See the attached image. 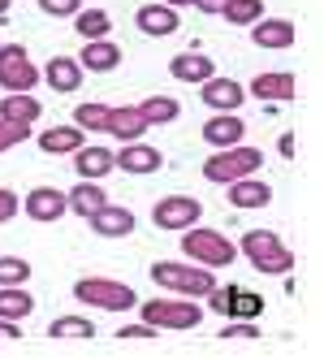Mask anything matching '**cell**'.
I'll use <instances>...</instances> for the list:
<instances>
[{"instance_id": "37", "label": "cell", "mask_w": 324, "mask_h": 359, "mask_svg": "<svg viewBox=\"0 0 324 359\" xmlns=\"http://www.w3.org/2000/svg\"><path fill=\"white\" fill-rule=\"evenodd\" d=\"M156 333H160L156 325H147V320H139V325H121V329H117V338L126 342V338H156Z\"/></svg>"}, {"instance_id": "34", "label": "cell", "mask_w": 324, "mask_h": 359, "mask_svg": "<svg viewBox=\"0 0 324 359\" xmlns=\"http://www.w3.org/2000/svg\"><path fill=\"white\" fill-rule=\"evenodd\" d=\"M39 5V13H48V18H73L83 9V0H35Z\"/></svg>"}, {"instance_id": "13", "label": "cell", "mask_w": 324, "mask_h": 359, "mask_svg": "<svg viewBox=\"0 0 324 359\" xmlns=\"http://www.w3.org/2000/svg\"><path fill=\"white\" fill-rule=\"evenodd\" d=\"M113 165L143 177V173H156L164 165V156H160V147L143 143V139H130V143H121V151H113Z\"/></svg>"}, {"instance_id": "17", "label": "cell", "mask_w": 324, "mask_h": 359, "mask_svg": "<svg viewBox=\"0 0 324 359\" xmlns=\"http://www.w3.org/2000/svg\"><path fill=\"white\" fill-rule=\"evenodd\" d=\"M39 79L52 87L57 95H69V91H78V87H83V65L73 61V57H52V61L39 69Z\"/></svg>"}, {"instance_id": "28", "label": "cell", "mask_w": 324, "mask_h": 359, "mask_svg": "<svg viewBox=\"0 0 324 359\" xmlns=\"http://www.w3.org/2000/svg\"><path fill=\"white\" fill-rule=\"evenodd\" d=\"M139 113L147 117V126H173L178 113H182V104L173 95H147L143 104H139Z\"/></svg>"}, {"instance_id": "22", "label": "cell", "mask_w": 324, "mask_h": 359, "mask_svg": "<svg viewBox=\"0 0 324 359\" xmlns=\"http://www.w3.org/2000/svg\"><path fill=\"white\" fill-rule=\"evenodd\" d=\"M152 126H147V117L139 113V104H121V109H108V135L130 143V139H143Z\"/></svg>"}, {"instance_id": "42", "label": "cell", "mask_w": 324, "mask_h": 359, "mask_svg": "<svg viewBox=\"0 0 324 359\" xmlns=\"http://www.w3.org/2000/svg\"><path fill=\"white\" fill-rule=\"evenodd\" d=\"M9 5H13V0H0V18H5V13H9Z\"/></svg>"}, {"instance_id": "24", "label": "cell", "mask_w": 324, "mask_h": 359, "mask_svg": "<svg viewBox=\"0 0 324 359\" xmlns=\"http://www.w3.org/2000/svg\"><path fill=\"white\" fill-rule=\"evenodd\" d=\"M65 199H69V212L87 221V217H91L95 208H104V203H108V191L99 187V182H91V177H83V182L73 187V191H69Z\"/></svg>"}, {"instance_id": "1", "label": "cell", "mask_w": 324, "mask_h": 359, "mask_svg": "<svg viewBox=\"0 0 324 359\" xmlns=\"http://www.w3.org/2000/svg\"><path fill=\"white\" fill-rule=\"evenodd\" d=\"M238 255H246V264L264 277L294 273V251L281 243V234H272V229H246L242 243H238Z\"/></svg>"}, {"instance_id": "35", "label": "cell", "mask_w": 324, "mask_h": 359, "mask_svg": "<svg viewBox=\"0 0 324 359\" xmlns=\"http://www.w3.org/2000/svg\"><path fill=\"white\" fill-rule=\"evenodd\" d=\"M220 338H260V325H251V320H230L225 329H220Z\"/></svg>"}, {"instance_id": "40", "label": "cell", "mask_w": 324, "mask_h": 359, "mask_svg": "<svg viewBox=\"0 0 324 359\" xmlns=\"http://www.w3.org/2000/svg\"><path fill=\"white\" fill-rule=\"evenodd\" d=\"M277 151L290 161V156H294V135H281V139H277Z\"/></svg>"}, {"instance_id": "33", "label": "cell", "mask_w": 324, "mask_h": 359, "mask_svg": "<svg viewBox=\"0 0 324 359\" xmlns=\"http://www.w3.org/2000/svg\"><path fill=\"white\" fill-rule=\"evenodd\" d=\"M27 139H31V126H27V121H9V117H0V151L22 147Z\"/></svg>"}, {"instance_id": "26", "label": "cell", "mask_w": 324, "mask_h": 359, "mask_svg": "<svg viewBox=\"0 0 324 359\" xmlns=\"http://www.w3.org/2000/svg\"><path fill=\"white\" fill-rule=\"evenodd\" d=\"M35 312V294L27 286H0V316L5 320H27Z\"/></svg>"}, {"instance_id": "11", "label": "cell", "mask_w": 324, "mask_h": 359, "mask_svg": "<svg viewBox=\"0 0 324 359\" xmlns=\"http://www.w3.org/2000/svg\"><path fill=\"white\" fill-rule=\"evenodd\" d=\"M87 225L95 229L99 238H130L139 221H134V212L126 208V203H104V208H95L87 217Z\"/></svg>"}, {"instance_id": "5", "label": "cell", "mask_w": 324, "mask_h": 359, "mask_svg": "<svg viewBox=\"0 0 324 359\" xmlns=\"http://www.w3.org/2000/svg\"><path fill=\"white\" fill-rule=\"evenodd\" d=\"M73 299L87 307H99V312H130V307H139L134 286H126L117 277H78L73 281Z\"/></svg>"}, {"instance_id": "14", "label": "cell", "mask_w": 324, "mask_h": 359, "mask_svg": "<svg viewBox=\"0 0 324 359\" xmlns=\"http://www.w3.org/2000/svg\"><path fill=\"white\" fill-rule=\"evenodd\" d=\"M251 43L268 48V53H286V48H294V22L290 18H260V22H251Z\"/></svg>"}, {"instance_id": "12", "label": "cell", "mask_w": 324, "mask_h": 359, "mask_svg": "<svg viewBox=\"0 0 324 359\" xmlns=\"http://www.w3.org/2000/svg\"><path fill=\"white\" fill-rule=\"evenodd\" d=\"M199 95H204V104L212 113H238L242 100H246V87L234 83V79H216V74H212V79L199 83Z\"/></svg>"}, {"instance_id": "32", "label": "cell", "mask_w": 324, "mask_h": 359, "mask_svg": "<svg viewBox=\"0 0 324 359\" xmlns=\"http://www.w3.org/2000/svg\"><path fill=\"white\" fill-rule=\"evenodd\" d=\"M31 281V264L22 255H0V286H27Z\"/></svg>"}, {"instance_id": "29", "label": "cell", "mask_w": 324, "mask_h": 359, "mask_svg": "<svg viewBox=\"0 0 324 359\" xmlns=\"http://www.w3.org/2000/svg\"><path fill=\"white\" fill-rule=\"evenodd\" d=\"M73 31H78L83 39H108L113 18L104 9H78V13H73Z\"/></svg>"}, {"instance_id": "6", "label": "cell", "mask_w": 324, "mask_h": 359, "mask_svg": "<svg viewBox=\"0 0 324 359\" xmlns=\"http://www.w3.org/2000/svg\"><path fill=\"white\" fill-rule=\"evenodd\" d=\"M139 316L147 325H156V329H195V325H204V307H199V299L169 294V299L139 303Z\"/></svg>"}, {"instance_id": "9", "label": "cell", "mask_w": 324, "mask_h": 359, "mask_svg": "<svg viewBox=\"0 0 324 359\" xmlns=\"http://www.w3.org/2000/svg\"><path fill=\"white\" fill-rule=\"evenodd\" d=\"M22 212H27L31 221H39V225H52V221H61L69 212V199L57 187H31L27 199H22Z\"/></svg>"}, {"instance_id": "25", "label": "cell", "mask_w": 324, "mask_h": 359, "mask_svg": "<svg viewBox=\"0 0 324 359\" xmlns=\"http://www.w3.org/2000/svg\"><path fill=\"white\" fill-rule=\"evenodd\" d=\"M39 113H43V109H39L35 91H5V100H0V117H9V121H27V126H35Z\"/></svg>"}, {"instance_id": "18", "label": "cell", "mask_w": 324, "mask_h": 359, "mask_svg": "<svg viewBox=\"0 0 324 359\" xmlns=\"http://www.w3.org/2000/svg\"><path fill=\"white\" fill-rule=\"evenodd\" d=\"M242 135H246V121L238 113H216V117L204 121V143L208 147H234V143H242Z\"/></svg>"}, {"instance_id": "21", "label": "cell", "mask_w": 324, "mask_h": 359, "mask_svg": "<svg viewBox=\"0 0 324 359\" xmlns=\"http://www.w3.org/2000/svg\"><path fill=\"white\" fill-rule=\"evenodd\" d=\"M169 74H173L178 83H190V87H195V83L212 79L216 65H212V57H208V53H195V48H190V53H178V57L169 61Z\"/></svg>"}, {"instance_id": "39", "label": "cell", "mask_w": 324, "mask_h": 359, "mask_svg": "<svg viewBox=\"0 0 324 359\" xmlns=\"http://www.w3.org/2000/svg\"><path fill=\"white\" fill-rule=\"evenodd\" d=\"M0 338L17 342V338H22V325H17V320H5V316H0Z\"/></svg>"}, {"instance_id": "16", "label": "cell", "mask_w": 324, "mask_h": 359, "mask_svg": "<svg viewBox=\"0 0 324 359\" xmlns=\"http://www.w3.org/2000/svg\"><path fill=\"white\" fill-rule=\"evenodd\" d=\"M73 61L83 65V74H87V69H91V74H113V69L121 65V48H117L113 39H87L83 53L73 57Z\"/></svg>"}, {"instance_id": "38", "label": "cell", "mask_w": 324, "mask_h": 359, "mask_svg": "<svg viewBox=\"0 0 324 359\" xmlns=\"http://www.w3.org/2000/svg\"><path fill=\"white\" fill-rule=\"evenodd\" d=\"M190 5H195L199 13H212V18H220V9H225L230 0H190Z\"/></svg>"}, {"instance_id": "27", "label": "cell", "mask_w": 324, "mask_h": 359, "mask_svg": "<svg viewBox=\"0 0 324 359\" xmlns=\"http://www.w3.org/2000/svg\"><path fill=\"white\" fill-rule=\"evenodd\" d=\"M108 109L113 104H99V100H87V104L73 109V126L83 135H108Z\"/></svg>"}, {"instance_id": "30", "label": "cell", "mask_w": 324, "mask_h": 359, "mask_svg": "<svg viewBox=\"0 0 324 359\" xmlns=\"http://www.w3.org/2000/svg\"><path fill=\"white\" fill-rule=\"evenodd\" d=\"M48 338H83V342H91L95 325L87 316H57L52 325H48Z\"/></svg>"}, {"instance_id": "23", "label": "cell", "mask_w": 324, "mask_h": 359, "mask_svg": "<svg viewBox=\"0 0 324 359\" xmlns=\"http://www.w3.org/2000/svg\"><path fill=\"white\" fill-rule=\"evenodd\" d=\"M83 143H87V135L78 126H52V130L39 135V151H48V156H73Z\"/></svg>"}, {"instance_id": "20", "label": "cell", "mask_w": 324, "mask_h": 359, "mask_svg": "<svg viewBox=\"0 0 324 359\" xmlns=\"http://www.w3.org/2000/svg\"><path fill=\"white\" fill-rule=\"evenodd\" d=\"M225 191H230V203H234V208H242V212H251V208H268V203H272V187H268V182H260L255 173H251V177H238V182H230Z\"/></svg>"}, {"instance_id": "19", "label": "cell", "mask_w": 324, "mask_h": 359, "mask_svg": "<svg viewBox=\"0 0 324 359\" xmlns=\"http://www.w3.org/2000/svg\"><path fill=\"white\" fill-rule=\"evenodd\" d=\"M117 165H113V151L99 147V143H83L78 151H73V173L78 177H91V182H99V177H108Z\"/></svg>"}, {"instance_id": "3", "label": "cell", "mask_w": 324, "mask_h": 359, "mask_svg": "<svg viewBox=\"0 0 324 359\" xmlns=\"http://www.w3.org/2000/svg\"><path fill=\"white\" fill-rule=\"evenodd\" d=\"M260 165H264V151L260 147L234 143V147H216L212 156L204 161V177L216 182V187H230V182H238V177L260 173Z\"/></svg>"}, {"instance_id": "15", "label": "cell", "mask_w": 324, "mask_h": 359, "mask_svg": "<svg viewBox=\"0 0 324 359\" xmlns=\"http://www.w3.org/2000/svg\"><path fill=\"white\" fill-rule=\"evenodd\" d=\"M134 27H139L143 35H152V39H164V35H178V27H182V13L156 0V5H143V9L134 13Z\"/></svg>"}, {"instance_id": "2", "label": "cell", "mask_w": 324, "mask_h": 359, "mask_svg": "<svg viewBox=\"0 0 324 359\" xmlns=\"http://www.w3.org/2000/svg\"><path fill=\"white\" fill-rule=\"evenodd\" d=\"M182 255H190V264H204V269H230L238 260V243H230L220 229L190 225L182 229Z\"/></svg>"}, {"instance_id": "10", "label": "cell", "mask_w": 324, "mask_h": 359, "mask_svg": "<svg viewBox=\"0 0 324 359\" xmlns=\"http://www.w3.org/2000/svg\"><path fill=\"white\" fill-rule=\"evenodd\" d=\"M246 95H255L260 104H286V100L298 95V79L290 69H268V74H255Z\"/></svg>"}, {"instance_id": "4", "label": "cell", "mask_w": 324, "mask_h": 359, "mask_svg": "<svg viewBox=\"0 0 324 359\" xmlns=\"http://www.w3.org/2000/svg\"><path fill=\"white\" fill-rule=\"evenodd\" d=\"M152 281H156L160 290L186 294V299H204L216 286L212 269H204V264H178V260H156L152 264Z\"/></svg>"}, {"instance_id": "8", "label": "cell", "mask_w": 324, "mask_h": 359, "mask_svg": "<svg viewBox=\"0 0 324 359\" xmlns=\"http://www.w3.org/2000/svg\"><path fill=\"white\" fill-rule=\"evenodd\" d=\"M152 221H156V229L182 234V229H190V225L204 221V203H199L195 195H164V199H156Z\"/></svg>"}, {"instance_id": "41", "label": "cell", "mask_w": 324, "mask_h": 359, "mask_svg": "<svg viewBox=\"0 0 324 359\" xmlns=\"http://www.w3.org/2000/svg\"><path fill=\"white\" fill-rule=\"evenodd\" d=\"M160 5H169V9H186L190 0H160Z\"/></svg>"}, {"instance_id": "7", "label": "cell", "mask_w": 324, "mask_h": 359, "mask_svg": "<svg viewBox=\"0 0 324 359\" xmlns=\"http://www.w3.org/2000/svg\"><path fill=\"white\" fill-rule=\"evenodd\" d=\"M43 79L35 61L27 57V48L22 43H0V87L5 91H35Z\"/></svg>"}, {"instance_id": "36", "label": "cell", "mask_w": 324, "mask_h": 359, "mask_svg": "<svg viewBox=\"0 0 324 359\" xmlns=\"http://www.w3.org/2000/svg\"><path fill=\"white\" fill-rule=\"evenodd\" d=\"M17 208H22V199H17L9 187H0V225L13 221V217H17Z\"/></svg>"}, {"instance_id": "31", "label": "cell", "mask_w": 324, "mask_h": 359, "mask_svg": "<svg viewBox=\"0 0 324 359\" xmlns=\"http://www.w3.org/2000/svg\"><path fill=\"white\" fill-rule=\"evenodd\" d=\"M220 18H225L230 27H251V22L264 18V0H230V5L220 9Z\"/></svg>"}]
</instances>
